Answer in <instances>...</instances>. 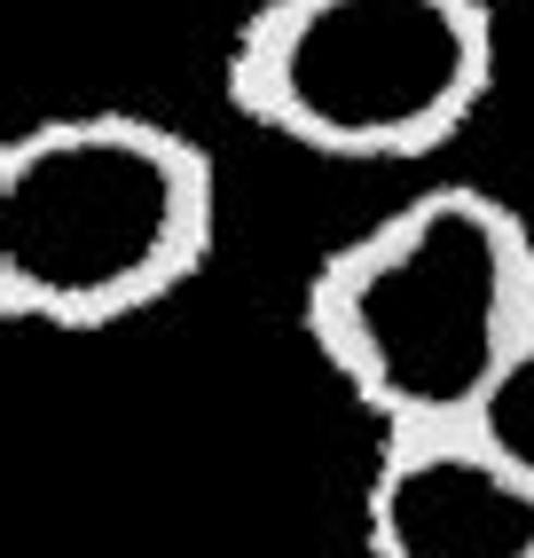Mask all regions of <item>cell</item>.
Here are the masks:
<instances>
[{
    "instance_id": "cell-1",
    "label": "cell",
    "mask_w": 534,
    "mask_h": 558,
    "mask_svg": "<svg viewBox=\"0 0 534 558\" xmlns=\"http://www.w3.org/2000/svg\"><path fill=\"white\" fill-rule=\"evenodd\" d=\"M299 323L386 433L464 425L534 330V236L495 190H416L307 276Z\"/></svg>"
},
{
    "instance_id": "cell-2",
    "label": "cell",
    "mask_w": 534,
    "mask_h": 558,
    "mask_svg": "<svg viewBox=\"0 0 534 558\" xmlns=\"http://www.w3.org/2000/svg\"><path fill=\"white\" fill-rule=\"evenodd\" d=\"M213 252V158L142 110H71L0 150V307L110 330L166 307Z\"/></svg>"
},
{
    "instance_id": "cell-3",
    "label": "cell",
    "mask_w": 534,
    "mask_h": 558,
    "mask_svg": "<svg viewBox=\"0 0 534 558\" xmlns=\"http://www.w3.org/2000/svg\"><path fill=\"white\" fill-rule=\"evenodd\" d=\"M487 87V0H267L228 48V102L315 158H433Z\"/></svg>"
},
{
    "instance_id": "cell-4",
    "label": "cell",
    "mask_w": 534,
    "mask_h": 558,
    "mask_svg": "<svg viewBox=\"0 0 534 558\" xmlns=\"http://www.w3.org/2000/svg\"><path fill=\"white\" fill-rule=\"evenodd\" d=\"M369 558H534V488L472 425L386 433L362 488Z\"/></svg>"
},
{
    "instance_id": "cell-5",
    "label": "cell",
    "mask_w": 534,
    "mask_h": 558,
    "mask_svg": "<svg viewBox=\"0 0 534 558\" xmlns=\"http://www.w3.org/2000/svg\"><path fill=\"white\" fill-rule=\"evenodd\" d=\"M464 425H472L487 449L503 457V464L526 480V488H534V330L511 347V362L495 369V386L480 393V409H472Z\"/></svg>"
}]
</instances>
